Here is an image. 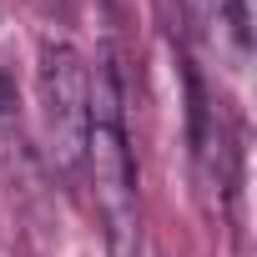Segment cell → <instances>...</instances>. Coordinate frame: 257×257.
Listing matches in <instances>:
<instances>
[{
  "label": "cell",
  "instance_id": "1",
  "mask_svg": "<svg viewBox=\"0 0 257 257\" xmlns=\"http://www.w3.org/2000/svg\"><path fill=\"white\" fill-rule=\"evenodd\" d=\"M81 172L96 192V217L111 242V257H137L142 247V207H137V162L126 137V106H121V76L111 56L91 66V126H86V157Z\"/></svg>",
  "mask_w": 257,
  "mask_h": 257
},
{
  "label": "cell",
  "instance_id": "2",
  "mask_svg": "<svg viewBox=\"0 0 257 257\" xmlns=\"http://www.w3.org/2000/svg\"><path fill=\"white\" fill-rule=\"evenodd\" d=\"M36 101H41L46 162L61 177H76L81 157H86V126H91V66L71 41H46L41 46Z\"/></svg>",
  "mask_w": 257,
  "mask_h": 257
}]
</instances>
